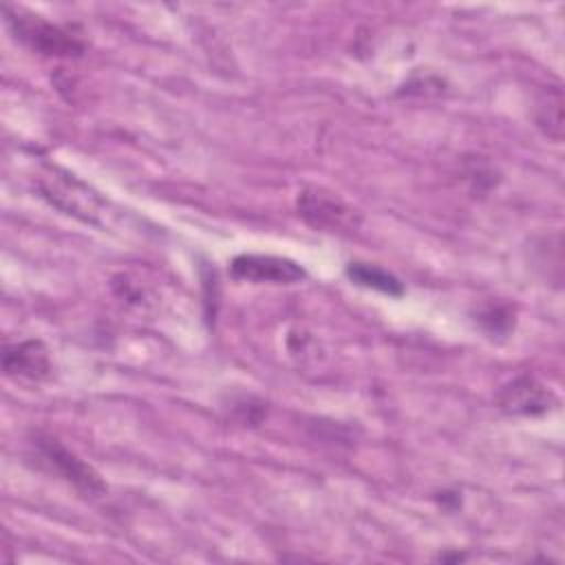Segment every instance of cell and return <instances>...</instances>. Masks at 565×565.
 I'll return each mask as SVG.
<instances>
[{
	"label": "cell",
	"instance_id": "obj_2",
	"mask_svg": "<svg viewBox=\"0 0 565 565\" xmlns=\"http://www.w3.org/2000/svg\"><path fill=\"white\" fill-rule=\"evenodd\" d=\"M31 446H33V457L42 470L64 479L66 483H71L77 492H82L86 497L104 494L106 486L99 479V475L88 463H84L77 455H73L68 448H64L57 439L38 435L31 441Z\"/></svg>",
	"mask_w": 565,
	"mask_h": 565
},
{
	"label": "cell",
	"instance_id": "obj_6",
	"mask_svg": "<svg viewBox=\"0 0 565 565\" xmlns=\"http://www.w3.org/2000/svg\"><path fill=\"white\" fill-rule=\"evenodd\" d=\"M2 369L20 382H42L51 373L49 351L40 340H24L4 347Z\"/></svg>",
	"mask_w": 565,
	"mask_h": 565
},
{
	"label": "cell",
	"instance_id": "obj_4",
	"mask_svg": "<svg viewBox=\"0 0 565 565\" xmlns=\"http://www.w3.org/2000/svg\"><path fill=\"white\" fill-rule=\"evenodd\" d=\"M230 274L256 285H291L305 278V269L296 260L271 254H241L230 263Z\"/></svg>",
	"mask_w": 565,
	"mask_h": 565
},
{
	"label": "cell",
	"instance_id": "obj_9",
	"mask_svg": "<svg viewBox=\"0 0 565 565\" xmlns=\"http://www.w3.org/2000/svg\"><path fill=\"white\" fill-rule=\"evenodd\" d=\"M479 322L483 324V329L492 335V333H508L510 329H512V324H514V320H512V313H510V309L508 307H488V309H483L481 313H479Z\"/></svg>",
	"mask_w": 565,
	"mask_h": 565
},
{
	"label": "cell",
	"instance_id": "obj_8",
	"mask_svg": "<svg viewBox=\"0 0 565 565\" xmlns=\"http://www.w3.org/2000/svg\"><path fill=\"white\" fill-rule=\"evenodd\" d=\"M539 126L543 128V132L552 139H561V128H563V97L561 90L554 88L552 93L547 90V104L539 106V115H536Z\"/></svg>",
	"mask_w": 565,
	"mask_h": 565
},
{
	"label": "cell",
	"instance_id": "obj_5",
	"mask_svg": "<svg viewBox=\"0 0 565 565\" xmlns=\"http://www.w3.org/2000/svg\"><path fill=\"white\" fill-rule=\"evenodd\" d=\"M554 402L552 391L532 375L514 377L497 395L499 408L510 415H543L554 406Z\"/></svg>",
	"mask_w": 565,
	"mask_h": 565
},
{
	"label": "cell",
	"instance_id": "obj_1",
	"mask_svg": "<svg viewBox=\"0 0 565 565\" xmlns=\"http://www.w3.org/2000/svg\"><path fill=\"white\" fill-rule=\"evenodd\" d=\"M2 11L15 40H20L31 51H38L42 55H57V57L82 55L84 44L62 26L51 24L40 15H31L11 7H4Z\"/></svg>",
	"mask_w": 565,
	"mask_h": 565
},
{
	"label": "cell",
	"instance_id": "obj_3",
	"mask_svg": "<svg viewBox=\"0 0 565 565\" xmlns=\"http://www.w3.org/2000/svg\"><path fill=\"white\" fill-rule=\"evenodd\" d=\"M296 207H298V214L311 227L324 230V232L353 230L360 223V216L355 214V210H351L344 201H340L338 196L320 188H307L298 192Z\"/></svg>",
	"mask_w": 565,
	"mask_h": 565
},
{
	"label": "cell",
	"instance_id": "obj_7",
	"mask_svg": "<svg viewBox=\"0 0 565 565\" xmlns=\"http://www.w3.org/2000/svg\"><path fill=\"white\" fill-rule=\"evenodd\" d=\"M347 276L366 289H375L388 296H402L404 287L399 282L397 276L388 274L386 269L377 267V265H369V263H349L347 265Z\"/></svg>",
	"mask_w": 565,
	"mask_h": 565
}]
</instances>
